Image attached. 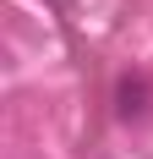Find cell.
Returning a JSON list of instances; mask_svg holds the SVG:
<instances>
[{"instance_id": "obj_2", "label": "cell", "mask_w": 153, "mask_h": 159, "mask_svg": "<svg viewBox=\"0 0 153 159\" xmlns=\"http://www.w3.org/2000/svg\"><path fill=\"white\" fill-rule=\"evenodd\" d=\"M60 6H66V0H60Z\"/></svg>"}, {"instance_id": "obj_1", "label": "cell", "mask_w": 153, "mask_h": 159, "mask_svg": "<svg viewBox=\"0 0 153 159\" xmlns=\"http://www.w3.org/2000/svg\"><path fill=\"white\" fill-rule=\"evenodd\" d=\"M148 82L142 77H120V88H115V110H120V121H142L148 115Z\"/></svg>"}]
</instances>
